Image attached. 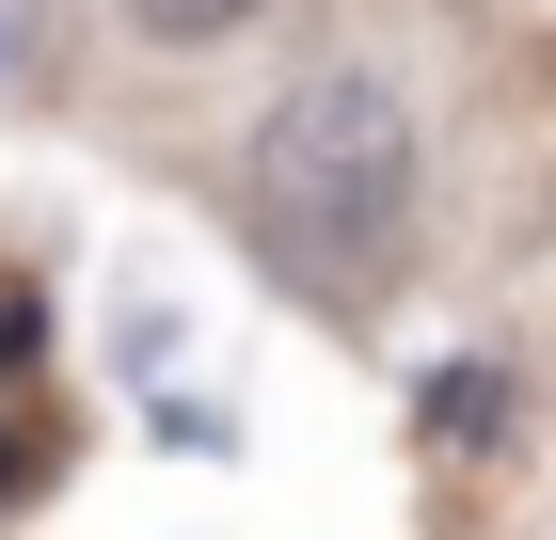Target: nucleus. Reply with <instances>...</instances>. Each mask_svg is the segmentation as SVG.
<instances>
[{
  "mask_svg": "<svg viewBox=\"0 0 556 540\" xmlns=\"http://www.w3.org/2000/svg\"><path fill=\"white\" fill-rule=\"evenodd\" d=\"M239 208H255L287 287H382L414 239V112L382 64H302L239 143Z\"/></svg>",
  "mask_w": 556,
  "mask_h": 540,
  "instance_id": "f257e3e1",
  "label": "nucleus"
},
{
  "mask_svg": "<svg viewBox=\"0 0 556 540\" xmlns=\"http://www.w3.org/2000/svg\"><path fill=\"white\" fill-rule=\"evenodd\" d=\"M143 48H239V33H270V0H112Z\"/></svg>",
  "mask_w": 556,
  "mask_h": 540,
  "instance_id": "f03ea898",
  "label": "nucleus"
}]
</instances>
